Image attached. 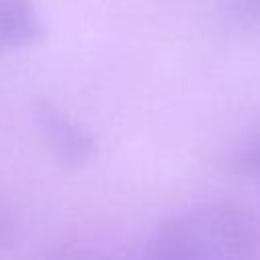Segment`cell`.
Listing matches in <instances>:
<instances>
[{"mask_svg":"<svg viewBox=\"0 0 260 260\" xmlns=\"http://www.w3.org/2000/svg\"><path fill=\"white\" fill-rule=\"evenodd\" d=\"M144 260H260V219L238 203H199L156 230Z\"/></svg>","mask_w":260,"mask_h":260,"instance_id":"obj_1","label":"cell"},{"mask_svg":"<svg viewBox=\"0 0 260 260\" xmlns=\"http://www.w3.org/2000/svg\"><path fill=\"white\" fill-rule=\"evenodd\" d=\"M32 118L43 144L61 167L79 169L93 158L98 150L95 136L57 104L51 100H37Z\"/></svg>","mask_w":260,"mask_h":260,"instance_id":"obj_2","label":"cell"},{"mask_svg":"<svg viewBox=\"0 0 260 260\" xmlns=\"http://www.w3.org/2000/svg\"><path fill=\"white\" fill-rule=\"evenodd\" d=\"M43 32L32 0H0V57L35 45Z\"/></svg>","mask_w":260,"mask_h":260,"instance_id":"obj_3","label":"cell"},{"mask_svg":"<svg viewBox=\"0 0 260 260\" xmlns=\"http://www.w3.org/2000/svg\"><path fill=\"white\" fill-rule=\"evenodd\" d=\"M43 260H144V252L104 244H67L49 252Z\"/></svg>","mask_w":260,"mask_h":260,"instance_id":"obj_4","label":"cell"},{"mask_svg":"<svg viewBox=\"0 0 260 260\" xmlns=\"http://www.w3.org/2000/svg\"><path fill=\"white\" fill-rule=\"evenodd\" d=\"M234 169L244 175H260V134L238 150L234 158Z\"/></svg>","mask_w":260,"mask_h":260,"instance_id":"obj_5","label":"cell"},{"mask_svg":"<svg viewBox=\"0 0 260 260\" xmlns=\"http://www.w3.org/2000/svg\"><path fill=\"white\" fill-rule=\"evenodd\" d=\"M228 12L238 22L258 24L260 22V0H228Z\"/></svg>","mask_w":260,"mask_h":260,"instance_id":"obj_6","label":"cell"},{"mask_svg":"<svg viewBox=\"0 0 260 260\" xmlns=\"http://www.w3.org/2000/svg\"><path fill=\"white\" fill-rule=\"evenodd\" d=\"M18 238V230H16V223L12 221V217L0 209V250H6L10 246H14Z\"/></svg>","mask_w":260,"mask_h":260,"instance_id":"obj_7","label":"cell"}]
</instances>
